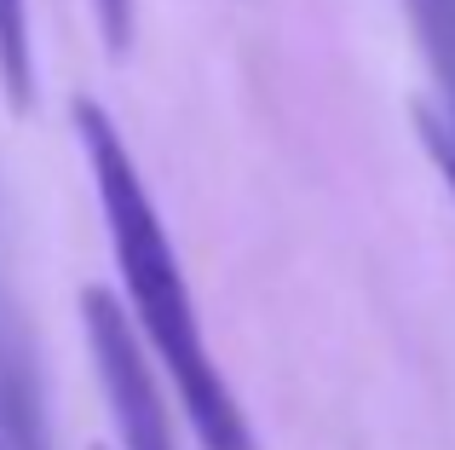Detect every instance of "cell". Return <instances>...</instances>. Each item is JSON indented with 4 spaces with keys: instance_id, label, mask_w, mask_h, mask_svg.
Returning <instances> with one entry per match:
<instances>
[{
    "instance_id": "1",
    "label": "cell",
    "mask_w": 455,
    "mask_h": 450,
    "mask_svg": "<svg viewBox=\"0 0 455 450\" xmlns=\"http://www.w3.org/2000/svg\"><path fill=\"white\" fill-rule=\"evenodd\" d=\"M69 116H76L81 157L92 168V191H99V208H104V231H110V254H116V271H122L127 306L145 324L156 364L173 382V398L185 410L196 445L202 450H254V433H248L243 410L231 398V382L220 375L208 341H202L185 266L173 254V237H167L162 214H156L127 139L116 133V122L92 99H81Z\"/></svg>"
},
{
    "instance_id": "2",
    "label": "cell",
    "mask_w": 455,
    "mask_h": 450,
    "mask_svg": "<svg viewBox=\"0 0 455 450\" xmlns=\"http://www.w3.org/2000/svg\"><path fill=\"white\" fill-rule=\"evenodd\" d=\"M81 329H87L92 364L104 382V405L116 416V439L122 450H173V428H167V405L156 393V375L139 352V341L127 335V312L104 289L81 294Z\"/></svg>"
},
{
    "instance_id": "3",
    "label": "cell",
    "mask_w": 455,
    "mask_h": 450,
    "mask_svg": "<svg viewBox=\"0 0 455 450\" xmlns=\"http://www.w3.org/2000/svg\"><path fill=\"white\" fill-rule=\"evenodd\" d=\"M0 92L12 110H35V29L29 0H0Z\"/></svg>"
},
{
    "instance_id": "4",
    "label": "cell",
    "mask_w": 455,
    "mask_h": 450,
    "mask_svg": "<svg viewBox=\"0 0 455 450\" xmlns=\"http://www.w3.org/2000/svg\"><path fill=\"white\" fill-rule=\"evenodd\" d=\"M415 127H421V145H427V157H433V168L444 173V185L455 191V99L421 104V110H415Z\"/></svg>"
},
{
    "instance_id": "5",
    "label": "cell",
    "mask_w": 455,
    "mask_h": 450,
    "mask_svg": "<svg viewBox=\"0 0 455 450\" xmlns=\"http://www.w3.org/2000/svg\"><path fill=\"white\" fill-rule=\"evenodd\" d=\"M99 12V35H104V52L122 58L133 46V0H92Z\"/></svg>"
},
{
    "instance_id": "6",
    "label": "cell",
    "mask_w": 455,
    "mask_h": 450,
    "mask_svg": "<svg viewBox=\"0 0 455 450\" xmlns=\"http://www.w3.org/2000/svg\"><path fill=\"white\" fill-rule=\"evenodd\" d=\"M0 450H6V445H0Z\"/></svg>"
}]
</instances>
